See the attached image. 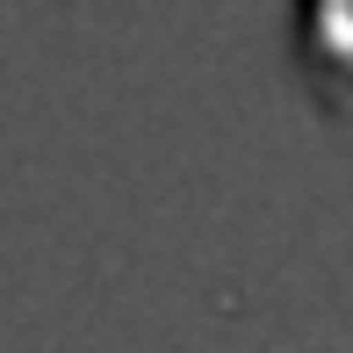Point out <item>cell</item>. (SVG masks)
I'll use <instances>...</instances> for the list:
<instances>
[{
	"instance_id": "obj_1",
	"label": "cell",
	"mask_w": 353,
	"mask_h": 353,
	"mask_svg": "<svg viewBox=\"0 0 353 353\" xmlns=\"http://www.w3.org/2000/svg\"><path fill=\"white\" fill-rule=\"evenodd\" d=\"M296 65L325 108L353 116V0H317L296 14Z\"/></svg>"
}]
</instances>
